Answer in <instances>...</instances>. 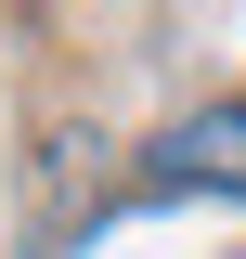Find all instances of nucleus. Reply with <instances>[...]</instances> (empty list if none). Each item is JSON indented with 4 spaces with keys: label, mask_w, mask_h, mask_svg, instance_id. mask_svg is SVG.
Wrapping results in <instances>:
<instances>
[{
    "label": "nucleus",
    "mask_w": 246,
    "mask_h": 259,
    "mask_svg": "<svg viewBox=\"0 0 246 259\" xmlns=\"http://www.w3.org/2000/svg\"><path fill=\"white\" fill-rule=\"evenodd\" d=\"M143 194H233V207H246V91L233 104H194L182 130H155Z\"/></svg>",
    "instance_id": "1"
}]
</instances>
